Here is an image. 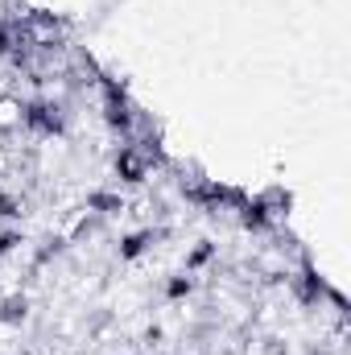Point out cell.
Segmentation results:
<instances>
[{
    "label": "cell",
    "instance_id": "cell-10",
    "mask_svg": "<svg viewBox=\"0 0 351 355\" xmlns=\"http://www.w3.org/2000/svg\"><path fill=\"white\" fill-rule=\"evenodd\" d=\"M25 215V198L12 190H0V223H17Z\"/></svg>",
    "mask_w": 351,
    "mask_h": 355
},
{
    "label": "cell",
    "instance_id": "cell-8",
    "mask_svg": "<svg viewBox=\"0 0 351 355\" xmlns=\"http://www.w3.org/2000/svg\"><path fill=\"white\" fill-rule=\"evenodd\" d=\"M215 257H219V244H211V240H198V244H194V248H190V252L182 257V268L198 277L203 268H211V265H215Z\"/></svg>",
    "mask_w": 351,
    "mask_h": 355
},
{
    "label": "cell",
    "instance_id": "cell-9",
    "mask_svg": "<svg viewBox=\"0 0 351 355\" xmlns=\"http://www.w3.org/2000/svg\"><path fill=\"white\" fill-rule=\"evenodd\" d=\"M25 244H29V236L21 232V223H8V227H0V261L17 257V252H21Z\"/></svg>",
    "mask_w": 351,
    "mask_h": 355
},
{
    "label": "cell",
    "instance_id": "cell-3",
    "mask_svg": "<svg viewBox=\"0 0 351 355\" xmlns=\"http://www.w3.org/2000/svg\"><path fill=\"white\" fill-rule=\"evenodd\" d=\"M162 236H166L162 227H137V232H124V236H120V244H116V261H120V265L141 261V257L162 240Z\"/></svg>",
    "mask_w": 351,
    "mask_h": 355
},
{
    "label": "cell",
    "instance_id": "cell-6",
    "mask_svg": "<svg viewBox=\"0 0 351 355\" xmlns=\"http://www.w3.org/2000/svg\"><path fill=\"white\" fill-rule=\"evenodd\" d=\"M29 310H33V297L29 293H4L0 297V327H21V322H29Z\"/></svg>",
    "mask_w": 351,
    "mask_h": 355
},
{
    "label": "cell",
    "instance_id": "cell-5",
    "mask_svg": "<svg viewBox=\"0 0 351 355\" xmlns=\"http://www.w3.org/2000/svg\"><path fill=\"white\" fill-rule=\"evenodd\" d=\"M21 124H25V99L12 91H0V141L21 132Z\"/></svg>",
    "mask_w": 351,
    "mask_h": 355
},
{
    "label": "cell",
    "instance_id": "cell-7",
    "mask_svg": "<svg viewBox=\"0 0 351 355\" xmlns=\"http://www.w3.org/2000/svg\"><path fill=\"white\" fill-rule=\"evenodd\" d=\"M194 289H198V277L194 272H170L166 281H162V297L170 302V306H182V302H190L194 297Z\"/></svg>",
    "mask_w": 351,
    "mask_h": 355
},
{
    "label": "cell",
    "instance_id": "cell-2",
    "mask_svg": "<svg viewBox=\"0 0 351 355\" xmlns=\"http://www.w3.org/2000/svg\"><path fill=\"white\" fill-rule=\"evenodd\" d=\"M112 174L120 178L124 186H141V182H149V157L128 141V145H120L112 153Z\"/></svg>",
    "mask_w": 351,
    "mask_h": 355
},
{
    "label": "cell",
    "instance_id": "cell-1",
    "mask_svg": "<svg viewBox=\"0 0 351 355\" xmlns=\"http://www.w3.org/2000/svg\"><path fill=\"white\" fill-rule=\"evenodd\" d=\"M21 132L37 137V141H54L67 132V112L62 103H54L50 95H37V99H25V124Z\"/></svg>",
    "mask_w": 351,
    "mask_h": 355
},
{
    "label": "cell",
    "instance_id": "cell-4",
    "mask_svg": "<svg viewBox=\"0 0 351 355\" xmlns=\"http://www.w3.org/2000/svg\"><path fill=\"white\" fill-rule=\"evenodd\" d=\"M83 207H87L95 219H116V215H124L128 198L120 190H91L87 198H83Z\"/></svg>",
    "mask_w": 351,
    "mask_h": 355
}]
</instances>
